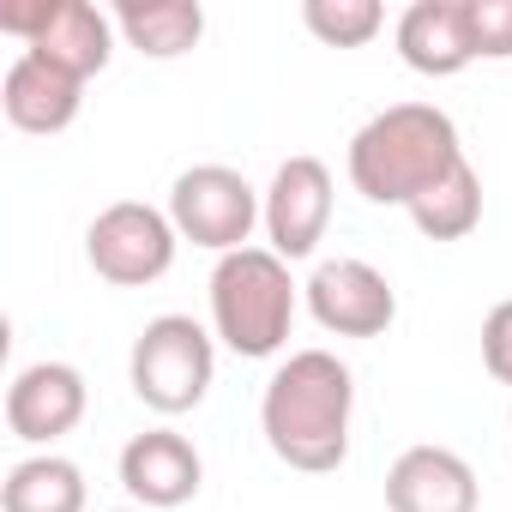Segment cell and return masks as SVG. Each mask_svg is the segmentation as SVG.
<instances>
[{"instance_id": "1", "label": "cell", "mask_w": 512, "mask_h": 512, "mask_svg": "<svg viewBox=\"0 0 512 512\" xmlns=\"http://www.w3.org/2000/svg\"><path fill=\"white\" fill-rule=\"evenodd\" d=\"M350 416H356V374L332 350L284 356L260 392V434L302 476H326L350 458Z\"/></svg>"}, {"instance_id": "2", "label": "cell", "mask_w": 512, "mask_h": 512, "mask_svg": "<svg viewBox=\"0 0 512 512\" xmlns=\"http://www.w3.org/2000/svg\"><path fill=\"white\" fill-rule=\"evenodd\" d=\"M458 163H464L458 127L434 103H392L374 121H362L350 139V187L368 205H404L410 211L416 193H428Z\"/></svg>"}, {"instance_id": "3", "label": "cell", "mask_w": 512, "mask_h": 512, "mask_svg": "<svg viewBox=\"0 0 512 512\" xmlns=\"http://www.w3.org/2000/svg\"><path fill=\"white\" fill-rule=\"evenodd\" d=\"M296 278L272 247H241L211 266V338L247 362H266L290 344L296 326Z\"/></svg>"}, {"instance_id": "4", "label": "cell", "mask_w": 512, "mask_h": 512, "mask_svg": "<svg viewBox=\"0 0 512 512\" xmlns=\"http://www.w3.org/2000/svg\"><path fill=\"white\" fill-rule=\"evenodd\" d=\"M127 380L133 398L157 416H187L205 404L211 380H217V338L193 320V314H157L145 320V332L133 338L127 356Z\"/></svg>"}, {"instance_id": "5", "label": "cell", "mask_w": 512, "mask_h": 512, "mask_svg": "<svg viewBox=\"0 0 512 512\" xmlns=\"http://www.w3.org/2000/svg\"><path fill=\"white\" fill-rule=\"evenodd\" d=\"M266 217V193H253V181L229 163H193L169 187V223L181 241L205 253H241L253 247V229Z\"/></svg>"}, {"instance_id": "6", "label": "cell", "mask_w": 512, "mask_h": 512, "mask_svg": "<svg viewBox=\"0 0 512 512\" xmlns=\"http://www.w3.org/2000/svg\"><path fill=\"white\" fill-rule=\"evenodd\" d=\"M175 247H181V235H175L169 211H157L145 199H115L85 229V260L115 290H145V284L169 278Z\"/></svg>"}, {"instance_id": "7", "label": "cell", "mask_w": 512, "mask_h": 512, "mask_svg": "<svg viewBox=\"0 0 512 512\" xmlns=\"http://www.w3.org/2000/svg\"><path fill=\"white\" fill-rule=\"evenodd\" d=\"M302 296H308V314L338 338H380L398 320V290L386 284V272L368 260H350V253L320 260Z\"/></svg>"}, {"instance_id": "8", "label": "cell", "mask_w": 512, "mask_h": 512, "mask_svg": "<svg viewBox=\"0 0 512 512\" xmlns=\"http://www.w3.org/2000/svg\"><path fill=\"white\" fill-rule=\"evenodd\" d=\"M266 247L278 260H308L332 229V169L320 157H284L272 187H266Z\"/></svg>"}, {"instance_id": "9", "label": "cell", "mask_w": 512, "mask_h": 512, "mask_svg": "<svg viewBox=\"0 0 512 512\" xmlns=\"http://www.w3.org/2000/svg\"><path fill=\"white\" fill-rule=\"evenodd\" d=\"M91 410V386L73 362H31L7 386V428L25 446H55L67 440Z\"/></svg>"}, {"instance_id": "10", "label": "cell", "mask_w": 512, "mask_h": 512, "mask_svg": "<svg viewBox=\"0 0 512 512\" xmlns=\"http://www.w3.org/2000/svg\"><path fill=\"white\" fill-rule=\"evenodd\" d=\"M205 482V458L193 452L187 434L175 428H145L121 446V488L133 494V506L145 512H175L199 494Z\"/></svg>"}, {"instance_id": "11", "label": "cell", "mask_w": 512, "mask_h": 512, "mask_svg": "<svg viewBox=\"0 0 512 512\" xmlns=\"http://www.w3.org/2000/svg\"><path fill=\"white\" fill-rule=\"evenodd\" d=\"M482 482L452 446H410L386 470V512H476Z\"/></svg>"}, {"instance_id": "12", "label": "cell", "mask_w": 512, "mask_h": 512, "mask_svg": "<svg viewBox=\"0 0 512 512\" xmlns=\"http://www.w3.org/2000/svg\"><path fill=\"white\" fill-rule=\"evenodd\" d=\"M398 61L422 79H458L476 61L470 37V0H416L398 19Z\"/></svg>"}, {"instance_id": "13", "label": "cell", "mask_w": 512, "mask_h": 512, "mask_svg": "<svg viewBox=\"0 0 512 512\" xmlns=\"http://www.w3.org/2000/svg\"><path fill=\"white\" fill-rule=\"evenodd\" d=\"M0 109H7V121L31 139H55L79 121L85 109V79L37 61V55H19L7 67V79H0Z\"/></svg>"}, {"instance_id": "14", "label": "cell", "mask_w": 512, "mask_h": 512, "mask_svg": "<svg viewBox=\"0 0 512 512\" xmlns=\"http://www.w3.org/2000/svg\"><path fill=\"white\" fill-rule=\"evenodd\" d=\"M25 55H37V61H49V67L91 85L115 55V13L91 7V0H55L43 31L25 43Z\"/></svg>"}, {"instance_id": "15", "label": "cell", "mask_w": 512, "mask_h": 512, "mask_svg": "<svg viewBox=\"0 0 512 512\" xmlns=\"http://www.w3.org/2000/svg\"><path fill=\"white\" fill-rule=\"evenodd\" d=\"M115 31L145 61H181L205 37V7H199V0H121V7H115Z\"/></svg>"}, {"instance_id": "16", "label": "cell", "mask_w": 512, "mask_h": 512, "mask_svg": "<svg viewBox=\"0 0 512 512\" xmlns=\"http://www.w3.org/2000/svg\"><path fill=\"white\" fill-rule=\"evenodd\" d=\"M85 470L61 452H31L0 482V512H85Z\"/></svg>"}, {"instance_id": "17", "label": "cell", "mask_w": 512, "mask_h": 512, "mask_svg": "<svg viewBox=\"0 0 512 512\" xmlns=\"http://www.w3.org/2000/svg\"><path fill=\"white\" fill-rule=\"evenodd\" d=\"M410 223H416L428 241H464V235L482 223V175L470 169V157H464L452 175H440L428 193H416Z\"/></svg>"}, {"instance_id": "18", "label": "cell", "mask_w": 512, "mask_h": 512, "mask_svg": "<svg viewBox=\"0 0 512 512\" xmlns=\"http://www.w3.org/2000/svg\"><path fill=\"white\" fill-rule=\"evenodd\" d=\"M302 25L326 43V49H362L386 31V7L380 0H308Z\"/></svg>"}, {"instance_id": "19", "label": "cell", "mask_w": 512, "mask_h": 512, "mask_svg": "<svg viewBox=\"0 0 512 512\" xmlns=\"http://www.w3.org/2000/svg\"><path fill=\"white\" fill-rule=\"evenodd\" d=\"M476 61H512V0H470Z\"/></svg>"}, {"instance_id": "20", "label": "cell", "mask_w": 512, "mask_h": 512, "mask_svg": "<svg viewBox=\"0 0 512 512\" xmlns=\"http://www.w3.org/2000/svg\"><path fill=\"white\" fill-rule=\"evenodd\" d=\"M482 368L512 392V296L494 302L488 320H482Z\"/></svg>"}, {"instance_id": "21", "label": "cell", "mask_w": 512, "mask_h": 512, "mask_svg": "<svg viewBox=\"0 0 512 512\" xmlns=\"http://www.w3.org/2000/svg\"><path fill=\"white\" fill-rule=\"evenodd\" d=\"M115 512H145V506H115Z\"/></svg>"}]
</instances>
